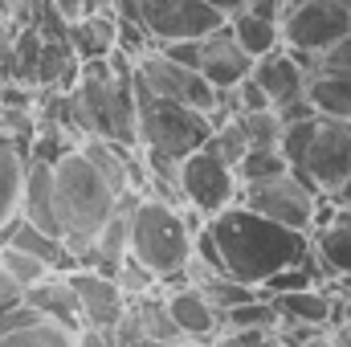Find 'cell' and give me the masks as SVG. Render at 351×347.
<instances>
[{
	"instance_id": "obj_24",
	"label": "cell",
	"mask_w": 351,
	"mask_h": 347,
	"mask_svg": "<svg viewBox=\"0 0 351 347\" xmlns=\"http://www.w3.org/2000/svg\"><path fill=\"white\" fill-rule=\"evenodd\" d=\"M131 315H135V323H139V331L152 339L156 347H172V344H184V335H180V327H176L172 311H168V302H164V294H156V290H147V294H139V298H131Z\"/></svg>"
},
{
	"instance_id": "obj_25",
	"label": "cell",
	"mask_w": 351,
	"mask_h": 347,
	"mask_svg": "<svg viewBox=\"0 0 351 347\" xmlns=\"http://www.w3.org/2000/svg\"><path fill=\"white\" fill-rule=\"evenodd\" d=\"M78 344V331H66L49 319H37L33 311L12 323L8 331H0V347H74Z\"/></svg>"
},
{
	"instance_id": "obj_17",
	"label": "cell",
	"mask_w": 351,
	"mask_h": 347,
	"mask_svg": "<svg viewBox=\"0 0 351 347\" xmlns=\"http://www.w3.org/2000/svg\"><path fill=\"white\" fill-rule=\"evenodd\" d=\"M21 217L53 237H62L58 221V200H53V164L29 160L25 164V192H21Z\"/></svg>"
},
{
	"instance_id": "obj_1",
	"label": "cell",
	"mask_w": 351,
	"mask_h": 347,
	"mask_svg": "<svg viewBox=\"0 0 351 347\" xmlns=\"http://www.w3.org/2000/svg\"><path fill=\"white\" fill-rule=\"evenodd\" d=\"M204 229L213 233L229 278H237L245 286H262L265 278H274L290 265H302L311 258V237L306 233H294V229L269 221L241 200L221 208L217 217H208Z\"/></svg>"
},
{
	"instance_id": "obj_28",
	"label": "cell",
	"mask_w": 351,
	"mask_h": 347,
	"mask_svg": "<svg viewBox=\"0 0 351 347\" xmlns=\"http://www.w3.org/2000/svg\"><path fill=\"white\" fill-rule=\"evenodd\" d=\"M237 123H241L250 147H258V152H278V143H282V119L274 115V106H269V110L237 115Z\"/></svg>"
},
{
	"instance_id": "obj_12",
	"label": "cell",
	"mask_w": 351,
	"mask_h": 347,
	"mask_svg": "<svg viewBox=\"0 0 351 347\" xmlns=\"http://www.w3.org/2000/svg\"><path fill=\"white\" fill-rule=\"evenodd\" d=\"M196 70L213 90H233L237 82H245L254 74V58L233 41L229 25H221L217 33H208L200 41V66Z\"/></svg>"
},
{
	"instance_id": "obj_46",
	"label": "cell",
	"mask_w": 351,
	"mask_h": 347,
	"mask_svg": "<svg viewBox=\"0 0 351 347\" xmlns=\"http://www.w3.org/2000/svg\"><path fill=\"white\" fill-rule=\"evenodd\" d=\"M8 8H12V0H0V12H4V16H8Z\"/></svg>"
},
{
	"instance_id": "obj_39",
	"label": "cell",
	"mask_w": 351,
	"mask_h": 347,
	"mask_svg": "<svg viewBox=\"0 0 351 347\" xmlns=\"http://www.w3.org/2000/svg\"><path fill=\"white\" fill-rule=\"evenodd\" d=\"M21 302V290L12 286V278L4 274V265H0V311H8V307H16Z\"/></svg>"
},
{
	"instance_id": "obj_30",
	"label": "cell",
	"mask_w": 351,
	"mask_h": 347,
	"mask_svg": "<svg viewBox=\"0 0 351 347\" xmlns=\"http://www.w3.org/2000/svg\"><path fill=\"white\" fill-rule=\"evenodd\" d=\"M0 265H4V274L12 278V286L25 294L29 286H37L45 274H53L45 261H37L33 254H21V250H12V246H0Z\"/></svg>"
},
{
	"instance_id": "obj_22",
	"label": "cell",
	"mask_w": 351,
	"mask_h": 347,
	"mask_svg": "<svg viewBox=\"0 0 351 347\" xmlns=\"http://www.w3.org/2000/svg\"><path fill=\"white\" fill-rule=\"evenodd\" d=\"M269 302H274V311L282 315V323H294V327H327L331 315H335V302H331L319 286L290 290V294H274Z\"/></svg>"
},
{
	"instance_id": "obj_10",
	"label": "cell",
	"mask_w": 351,
	"mask_h": 347,
	"mask_svg": "<svg viewBox=\"0 0 351 347\" xmlns=\"http://www.w3.org/2000/svg\"><path fill=\"white\" fill-rule=\"evenodd\" d=\"M135 78L152 90V94L172 98V102H184V106H192V110H204V115H208V110L217 106V90L200 78V70L180 66L172 58H164L160 49H147V53L135 58Z\"/></svg>"
},
{
	"instance_id": "obj_5",
	"label": "cell",
	"mask_w": 351,
	"mask_h": 347,
	"mask_svg": "<svg viewBox=\"0 0 351 347\" xmlns=\"http://www.w3.org/2000/svg\"><path fill=\"white\" fill-rule=\"evenodd\" d=\"M176 188H180L184 208H192L200 221H208L221 208L241 200V184H237L233 164H225L208 143L176 164Z\"/></svg>"
},
{
	"instance_id": "obj_9",
	"label": "cell",
	"mask_w": 351,
	"mask_h": 347,
	"mask_svg": "<svg viewBox=\"0 0 351 347\" xmlns=\"http://www.w3.org/2000/svg\"><path fill=\"white\" fill-rule=\"evenodd\" d=\"M298 180L311 184L319 196H335V188L351 176V123L339 119H319L315 127V139H311V152L298 168Z\"/></svg>"
},
{
	"instance_id": "obj_23",
	"label": "cell",
	"mask_w": 351,
	"mask_h": 347,
	"mask_svg": "<svg viewBox=\"0 0 351 347\" xmlns=\"http://www.w3.org/2000/svg\"><path fill=\"white\" fill-rule=\"evenodd\" d=\"M225 25H229V33H233V41L258 62L265 53H274L278 45H282V25L278 21H265L258 12H250V8H233L229 16H225Z\"/></svg>"
},
{
	"instance_id": "obj_43",
	"label": "cell",
	"mask_w": 351,
	"mask_h": 347,
	"mask_svg": "<svg viewBox=\"0 0 351 347\" xmlns=\"http://www.w3.org/2000/svg\"><path fill=\"white\" fill-rule=\"evenodd\" d=\"M208 4H217V8H221V12H225V16H229V12H233V8H241V4H245V0H208Z\"/></svg>"
},
{
	"instance_id": "obj_19",
	"label": "cell",
	"mask_w": 351,
	"mask_h": 347,
	"mask_svg": "<svg viewBox=\"0 0 351 347\" xmlns=\"http://www.w3.org/2000/svg\"><path fill=\"white\" fill-rule=\"evenodd\" d=\"M70 45L78 53V62H90V58H110L119 49V25L110 16V8H94L90 16L74 21L70 25Z\"/></svg>"
},
{
	"instance_id": "obj_33",
	"label": "cell",
	"mask_w": 351,
	"mask_h": 347,
	"mask_svg": "<svg viewBox=\"0 0 351 347\" xmlns=\"http://www.w3.org/2000/svg\"><path fill=\"white\" fill-rule=\"evenodd\" d=\"M114 282L123 286V294H127V298H139V294L156 290V278H152V274H147V270H143V265H139L135 258L123 261V270L114 274Z\"/></svg>"
},
{
	"instance_id": "obj_49",
	"label": "cell",
	"mask_w": 351,
	"mask_h": 347,
	"mask_svg": "<svg viewBox=\"0 0 351 347\" xmlns=\"http://www.w3.org/2000/svg\"><path fill=\"white\" fill-rule=\"evenodd\" d=\"M343 4H348V12H351V0H343Z\"/></svg>"
},
{
	"instance_id": "obj_3",
	"label": "cell",
	"mask_w": 351,
	"mask_h": 347,
	"mask_svg": "<svg viewBox=\"0 0 351 347\" xmlns=\"http://www.w3.org/2000/svg\"><path fill=\"white\" fill-rule=\"evenodd\" d=\"M204 221H196L192 208L143 192L131 204V258L156 282H184V265L192 258V233Z\"/></svg>"
},
{
	"instance_id": "obj_7",
	"label": "cell",
	"mask_w": 351,
	"mask_h": 347,
	"mask_svg": "<svg viewBox=\"0 0 351 347\" xmlns=\"http://www.w3.org/2000/svg\"><path fill=\"white\" fill-rule=\"evenodd\" d=\"M348 33H351V12L343 0H306V4H298L282 16V45L294 49L306 66H315Z\"/></svg>"
},
{
	"instance_id": "obj_13",
	"label": "cell",
	"mask_w": 351,
	"mask_h": 347,
	"mask_svg": "<svg viewBox=\"0 0 351 347\" xmlns=\"http://www.w3.org/2000/svg\"><path fill=\"white\" fill-rule=\"evenodd\" d=\"M306 78H311V66L294 49H286V45H278L274 53H265V58L254 62V82L265 90L274 110L294 102V98H306Z\"/></svg>"
},
{
	"instance_id": "obj_15",
	"label": "cell",
	"mask_w": 351,
	"mask_h": 347,
	"mask_svg": "<svg viewBox=\"0 0 351 347\" xmlns=\"http://www.w3.org/2000/svg\"><path fill=\"white\" fill-rule=\"evenodd\" d=\"M21 302L37 315V319H49L66 331H82V311H78V294L70 286L66 274H45L37 286H29L21 294Z\"/></svg>"
},
{
	"instance_id": "obj_38",
	"label": "cell",
	"mask_w": 351,
	"mask_h": 347,
	"mask_svg": "<svg viewBox=\"0 0 351 347\" xmlns=\"http://www.w3.org/2000/svg\"><path fill=\"white\" fill-rule=\"evenodd\" d=\"M53 8L62 12V21H66V25H74V21L90 16L94 8H102V0H53Z\"/></svg>"
},
{
	"instance_id": "obj_48",
	"label": "cell",
	"mask_w": 351,
	"mask_h": 347,
	"mask_svg": "<svg viewBox=\"0 0 351 347\" xmlns=\"http://www.w3.org/2000/svg\"><path fill=\"white\" fill-rule=\"evenodd\" d=\"M4 82H8V78H4V74H0V90H4Z\"/></svg>"
},
{
	"instance_id": "obj_29",
	"label": "cell",
	"mask_w": 351,
	"mask_h": 347,
	"mask_svg": "<svg viewBox=\"0 0 351 347\" xmlns=\"http://www.w3.org/2000/svg\"><path fill=\"white\" fill-rule=\"evenodd\" d=\"M200 294L217 307V315H225V311H233V307L258 298V286H245V282H237V278L225 274V278H204V282H200Z\"/></svg>"
},
{
	"instance_id": "obj_18",
	"label": "cell",
	"mask_w": 351,
	"mask_h": 347,
	"mask_svg": "<svg viewBox=\"0 0 351 347\" xmlns=\"http://www.w3.org/2000/svg\"><path fill=\"white\" fill-rule=\"evenodd\" d=\"M311 270L323 278H351V225L327 221L311 233Z\"/></svg>"
},
{
	"instance_id": "obj_32",
	"label": "cell",
	"mask_w": 351,
	"mask_h": 347,
	"mask_svg": "<svg viewBox=\"0 0 351 347\" xmlns=\"http://www.w3.org/2000/svg\"><path fill=\"white\" fill-rule=\"evenodd\" d=\"M208 147L225 160V164H237L245 152H250V143H245V131H241V123L237 119H225L221 127H213V135H208Z\"/></svg>"
},
{
	"instance_id": "obj_51",
	"label": "cell",
	"mask_w": 351,
	"mask_h": 347,
	"mask_svg": "<svg viewBox=\"0 0 351 347\" xmlns=\"http://www.w3.org/2000/svg\"><path fill=\"white\" fill-rule=\"evenodd\" d=\"M102 4H106V0H102Z\"/></svg>"
},
{
	"instance_id": "obj_40",
	"label": "cell",
	"mask_w": 351,
	"mask_h": 347,
	"mask_svg": "<svg viewBox=\"0 0 351 347\" xmlns=\"http://www.w3.org/2000/svg\"><path fill=\"white\" fill-rule=\"evenodd\" d=\"M12 25H8V16L0 12V74H4V62H8V45H12Z\"/></svg>"
},
{
	"instance_id": "obj_50",
	"label": "cell",
	"mask_w": 351,
	"mask_h": 347,
	"mask_svg": "<svg viewBox=\"0 0 351 347\" xmlns=\"http://www.w3.org/2000/svg\"><path fill=\"white\" fill-rule=\"evenodd\" d=\"M348 319H351V307H348Z\"/></svg>"
},
{
	"instance_id": "obj_6",
	"label": "cell",
	"mask_w": 351,
	"mask_h": 347,
	"mask_svg": "<svg viewBox=\"0 0 351 347\" xmlns=\"http://www.w3.org/2000/svg\"><path fill=\"white\" fill-rule=\"evenodd\" d=\"M241 204H250L254 213H262L269 221L311 237L319 229V213H323L327 196H319L311 184H302L294 172H286V176H274V180H262V184H245Z\"/></svg>"
},
{
	"instance_id": "obj_20",
	"label": "cell",
	"mask_w": 351,
	"mask_h": 347,
	"mask_svg": "<svg viewBox=\"0 0 351 347\" xmlns=\"http://www.w3.org/2000/svg\"><path fill=\"white\" fill-rule=\"evenodd\" d=\"M306 98L319 110V119H339L351 123V74H335V70H311L306 78Z\"/></svg>"
},
{
	"instance_id": "obj_14",
	"label": "cell",
	"mask_w": 351,
	"mask_h": 347,
	"mask_svg": "<svg viewBox=\"0 0 351 347\" xmlns=\"http://www.w3.org/2000/svg\"><path fill=\"white\" fill-rule=\"evenodd\" d=\"M160 286H168L164 302H168L176 327H180V335H184L188 344H213V339L221 335V315H217V307L200 294V286H176V282H160Z\"/></svg>"
},
{
	"instance_id": "obj_16",
	"label": "cell",
	"mask_w": 351,
	"mask_h": 347,
	"mask_svg": "<svg viewBox=\"0 0 351 347\" xmlns=\"http://www.w3.org/2000/svg\"><path fill=\"white\" fill-rule=\"evenodd\" d=\"M0 246H12V250H21V254H33L37 261H45L53 274H70V270H78V258L66 250L62 237H53V233L29 225L25 217H16L12 225L0 229Z\"/></svg>"
},
{
	"instance_id": "obj_37",
	"label": "cell",
	"mask_w": 351,
	"mask_h": 347,
	"mask_svg": "<svg viewBox=\"0 0 351 347\" xmlns=\"http://www.w3.org/2000/svg\"><path fill=\"white\" fill-rule=\"evenodd\" d=\"M208 347H269V331H221Z\"/></svg>"
},
{
	"instance_id": "obj_45",
	"label": "cell",
	"mask_w": 351,
	"mask_h": 347,
	"mask_svg": "<svg viewBox=\"0 0 351 347\" xmlns=\"http://www.w3.org/2000/svg\"><path fill=\"white\" fill-rule=\"evenodd\" d=\"M298 4H306V0H282V8L290 12V8H298Z\"/></svg>"
},
{
	"instance_id": "obj_31",
	"label": "cell",
	"mask_w": 351,
	"mask_h": 347,
	"mask_svg": "<svg viewBox=\"0 0 351 347\" xmlns=\"http://www.w3.org/2000/svg\"><path fill=\"white\" fill-rule=\"evenodd\" d=\"M315 127H319V119L282 123V143H278V152H282V160L290 164V172L302 168V160H306V152H311V139H315Z\"/></svg>"
},
{
	"instance_id": "obj_21",
	"label": "cell",
	"mask_w": 351,
	"mask_h": 347,
	"mask_svg": "<svg viewBox=\"0 0 351 347\" xmlns=\"http://www.w3.org/2000/svg\"><path fill=\"white\" fill-rule=\"evenodd\" d=\"M25 164L29 152L0 135V229L21 217V192H25Z\"/></svg>"
},
{
	"instance_id": "obj_26",
	"label": "cell",
	"mask_w": 351,
	"mask_h": 347,
	"mask_svg": "<svg viewBox=\"0 0 351 347\" xmlns=\"http://www.w3.org/2000/svg\"><path fill=\"white\" fill-rule=\"evenodd\" d=\"M278 327H282V315L274 311V302L262 290H258V298H250V302H241V307L221 315V331H269L274 335Z\"/></svg>"
},
{
	"instance_id": "obj_47",
	"label": "cell",
	"mask_w": 351,
	"mask_h": 347,
	"mask_svg": "<svg viewBox=\"0 0 351 347\" xmlns=\"http://www.w3.org/2000/svg\"><path fill=\"white\" fill-rule=\"evenodd\" d=\"M172 347H208V344H188V339H184V344H172Z\"/></svg>"
},
{
	"instance_id": "obj_11",
	"label": "cell",
	"mask_w": 351,
	"mask_h": 347,
	"mask_svg": "<svg viewBox=\"0 0 351 347\" xmlns=\"http://www.w3.org/2000/svg\"><path fill=\"white\" fill-rule=\"evenodd\" d=\"M66 278H70V286H74V294H78L82 327H90V331L110 335V331L123 323V315L131 311V298L123 294V286H119L114 278H106V274H98V270H90V265L70 270Z\"/></svg>"
},
{
	"instance_id": "obj_2",
	"label": "cell",
	"mask_w": 351,
	"mask_h": 347,
	"mask_svg": "<svg viewBox=\"0 0 351 347\" xmlns=\"http://www.w3.org/2000/svg\"><path fill=\"white\" fill-rule=\"evenodd\" d=\"M53 200H58L62 241H66V250L78 258V265H82L90 241H94L98 229L123 208L127 196L82 156V147H70V152L53 164Z\"/></svg>"
},
{
	"instance_id": "obj_34",
	"label": "cell",
	"mask_w": 351,
	"mask_h": 347,
	"mask_svg": "<svg viewBox=\"0 0 351 347\" xmlns=\"http://www.w3.org/2000/svg\"><path fill=\"white\" fill-rule=\"evenodd\" d=\"M200 41L204 37H188V41H168V45H156L164 58H172L180 66H188V70H196L200 66Z\"/></svg>"
},
{
	"instance_id": "obj_44",
	"label": "cell",
	"mask_w": 351,
	"mask_h": 347,
	"mask_svg": "<svg viewBox=\"0 0 351 347\" xmlns=\"http://www.w3.org/2000/svg\"><path fill=\"white\" fill-rule=\"evenodd\" d=\"M331 221H343V225H351V213H348V208H335V213H331Z\"/></svg>"
},
{
	"instance_id": "obj_35",
	"label": "cell",
	"mask_w": 351,
	"mask_h": 347,
	"mask_svg": "<svg viewBox=\"0 0 351 347\" xmlns=\"http://www.w3.org/2000/svg\"><path fill=\"white\" fill-rule=\"evenodd\" d=\"M237 110L241 115H250V110H269V98H265V90L254 82V74L245 78V82H237Z\"/></svg>"
},
{
	"instance_id": "obj_8",
	"label": "cell",
	"mask_w": 351,
	"mask_h": 347,
	"mask_svg": "<svg viewBox=\"0 0 351 347\" xmlns=\"http://www.w3.org/2000/svg\"><path fill=\"white\" fill-rule=\"evenodd\" d=\"M139 16H143L152 45L208 37L225 25V12L208 0H139Z\"/></svg>"
},
{
	"instance_id": "obj_42",
	"label": "cell",
	"mask_w": 351,
	"mask_h": 347,
	"mask_svg": "<svg viewBox=\"0 0 351 347\" xmlns=\"http://www.w3.org/2000/svg\"><path fill=\"white\" fill-rule=\"evenodd\" d=\"M331 204H335V208H348V213H351V176L343 180V184H339V188H335V196H331Z\"/></svg>"
},
{
	"instance_id": "obj_27",
	"label": "cell",
	"mask_w": 351,
	"mask_h": 347,
	"mask_svg": "<svg viewBox=\"0 0 351 347\" xmlns=\"http://www.w3.org/2000/svg\"><path fill=\"white\" fill-rule=\"evenodd\" d=\"M233 172H237V184L245 188V184H262V180H274V176H286L290 164L282 160V152H258V147H250L233 164Z\"/></svg>"
},
{
	"instance_id": "obj_4",
	"label": "cell",
	"mask_w": 351,
	"mask_h": 347,
	"mask_svg": "<svg viewBox=\"0 0 351 347\" xmlns=\"http://www.w3.org/2000/svg\"><path fill=\"white\" fill-rule=\"evenodd\" d=\"M135 110H139V152L164 156L180 164L184 156L200 152L213 135V123L204 110H192L184 102L160 98L135 78Z\"/></svg>"
},
{
	"instance_id": "obj_36",
	"label": "cell",
	"mask_w": 351,
	"mask_h": 347,
	"mask_svg": "<svg viewBox=\"0 0 351 347\" xmlns=\"http://www.w3.org/2000/svg\"><path fill=\"white\" fill-rule=\"evenodd\" d=\"M315 66H319V70H335V74H351V33L335 45V49H327ZM315 66H311V70H315Z\"/></svg>"
},
{
	"instance_id": "obj_41",
	"label": "cell",
	"mask_w": 351,
	"mask_h": 347,
	"mask_svg": "<svg viewBox=\"0 0 351 347\" xmlns=\"http://www.w3.org/2000/svg\"><path fill=\"white\" fill-rule=\"evenodd\" d=\"M74 347H110V335H102V331H90V327H82L78 331V344Z\"/></svg>"
}]
</instances>
